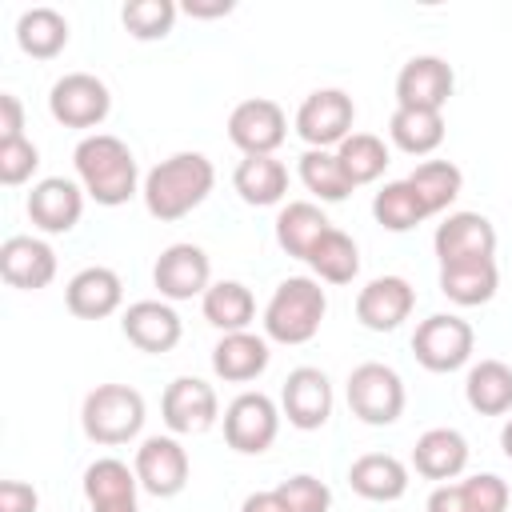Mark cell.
Segmentation results:
<instances>
[{"label":"cell","instance_id":"cell-4","mask_svg":"<svg viewBox=\"0 0 512 512\" xmlns=\"http://www.w3.org/2000/svg\"><path fill=\"white\" fill-rule=\"evenodd\" d=\"M80 424H84V436L96 444H108V448L128 444L144 428V396L132 384H100L84 396Z\"/></svg>","mask_w":512,"mask_h":512},{"label":"cell","instance_id":"cell-22","mask_svg":"<svg viewBox=\"0 0 512 512\" xmlns=\"http://www.w3.org/2000/svg\"><path fill=\"white\" fill-rule=\"evenodd\" d=\"M64 300H68V312L80 316V320H104L120 308L124 300V284L112 268L104 264H92V268H80L68 288H64Z\"/></svg>","mask_w":512,"mask_h":512},{"label":"cell","instance_id":"cell-47","mask_svg":"<svg viewBox=\"0 0 512 512\" xmlns=\"http://www.w3.org/2000/svg\"><path fill=\"white\" fill-rule=\"evenodd\" d=\"M500 448H504V456L512 460V420H508V424L500 428Z\"/></svg>","mask_w":512,"mask_h":512},{"label":"cell","instance_id":"cell-18","mask_svg":"<svg viewBox=\"0 0 512 512\" xmlns=\"http://www.w3.org/2000/svg\"><path fill=\"white\" fill-rule=\"evenodd\" d=\"M28 216L40 232H72L84 216V188L64 176H44L28 192Z\"/></svg>","mask_w":512,"mask_h":512},{"label":"cell","instance_id":"cell-21","mask_svg":"<svg viewBox=\"0 0 512 512\" xmlns=\"http://www.w3.org/2000/svg\"><path fill=\"white\" fill-rule=\"evenodd\" d=\"M136 468H128L116 456H100L84 468V496L92 512H140L136 504Z\"/></svg>","mask_w":512,"mask_h":512},{"label":"cell","instance_id":"cell-38","mask_svg":"<svg viewBox=\"0 0 512 512\" xmlns=\"http://www.w3.org/2000/svg\"><path fill=\"white\" fill-rule=\"evenodd\" d=\"M120 20L128 36L136 40H164L176 24V4L172 0H132L120 8Z\"/></svg>","mask_w":512,"mask_h":512},{"label":"cell","instance_id":"cell-10","mask_svg":"<svg viewBox=\"0 0 512 512\" xmlns=\"http://www.w3.org/2000/svg\"><path fill=\"white\" fill-rule=\"evenodd\" d=\"M276 432H280V412L264 392H240L224 408V440H228V448H236L244 456L268 452Z\"/></svg>","mask_w":512,"mask_h":512},{"label":"cell","instance_id":"cell-44","mask_svg":"<svg viewBox=\"0 0 512 512\" xmlns=\"http://www.w3.org/2000/svg\"><path fill=\"white\" fill-rule=\"evenodd\" d=\"M424 508H428V512H472V504H468L460 480H456V484H436Z\"/></svg>","mask_w":512,"mask_h":512},{"label":"cell","instance_id":"cell-24","mask_svg":"<svg viewBox=\"0 0 512 512\" xmlns=\"http://www.w3.org/2000/svg\"><path fill=\"white\" fill-rule=\"evenodd\" d=\"M412 468L424 480H456L468 468V440L456 428H428L412 448Z\"/></svg>","mask_w":512,"mask_h":512},{"label":"cell","instance_id":"cell-13","mask_svg":"<svg viewBox=\"0 0 512 512\" xmlns=\"http://www.w3.org/2000/svg\"><path fill=\"white\" fill-rule=\"evenodd\" d=\"M280 404H284V416L292 428L300 432H316L328 424L332 416V384L320 368H292L284 388H280Z\"/></svg>","mask_w":512,"mask_h":512},{"label":"cell","instance_id":"cell-37","mask_svg":"<svg viewBox=\"0 0 512 512\" xmlns=\"http://www.w3.org/2000/svg\"><path fill=\"white\" fill-rule=\"evenodd\" d=\"M300 180H304V188H308L312 196H320L324 204H336V200H344V196L352 192V180L344 176L336 152H328V148H308V152L300 156Z\"/></svg>","mask_w":512,"mask_h":512},{"label":"cell","instance_id":"cell-16","mask_svg":"<svg viewBox=\"0 0 512 512\" xmlns=\"http://www.w3.org/2000/svg\"><path fill=\"white\" fill-rule=\"evenodd\" d=\"M416 292L404 276H376L356 292V320L368 332H392L408 320Z\"/></svg>","mask_w":512,"mask_h":512},{"label":"cell","instance_id":"cell-7","mask_svg":"<svg viewBox=\"0 0 512 512\" xmlns=\"http://www.w3.org/2000/svg\"><path fill=\"white\" fill-rule=\"evenodd\" d=\"M472 344H476L472 324L452 316V312H436V316L420 320L416 336H412V352H416V360L428 372H456V368H464L468 356H472Z\"/></svg>","mask_w":512,"mask_h":512},{"label":"cell","instance_id":"cell-25","mask_svg":"<svg viewBox=\"0 0 512 512\" xmlns=\"http://www.w3.org/2000/svg\"><path fill=\"white\" fill-rule=\"evenodd\" d=\"M348 484L356 496L388 504V500H400L408 492V468L392 452H364L360 460H352Z\"/></svg>","mask_w":512,"mask_h":512},{"label":"cell","instance_id":"cell-8","mask_svg":"<svg viewBox=\"0 0 512 512\" xmlns=\"http://www.w3.org/2000/svg\"><path fill=\"white\" fill-rule=\"evenodd\" d=\"M48 112L56 124L64 128H96L104 124V116L112 112V96L108 84L92 72H68L52 84L48 92Z\"/></svg>","mask_w":512,"mask_h":512},{"label":"cell","instance_id":"cell-35","mask_svg":"<svg viewBox=\"0 0 512 512\" xmlns=\"http://www.w3.org/2000/svg\"><path fill=\"white\" fill-rule=\"evenodd\" d=\"M372 216H376V224H384L388 232H408V228H416L420 220H428V208H424V200L416 196V188H412L408 180H392V184H384V188L372 196Z\"/></svg>","mask_w":512,"mask_h":512},{"label":"cell","instance_id":"cell-30","mask_svg":"<svg viewBox=\"0 0 512 512\" xmlns=\"http://www.w3.org/2000/svg\"><path fill=\"white\" fill-rule=\"evenodd\" d=\"M204 320L220 332H248L252 316H256V300L240 280H216L204 296H200Z\"/></svg>","mask_w":512,"mask_h":512},{"label":"cell","instance_id":"cell-40","mask_svg":"<svg viewBox=\"0 0 512 512\" xmlns=\"http://www.w3.org/2000/svg\"><path fill=\"white\" fill-rule=\"evenodd\" d=\"M36 168H40V152H36V144H32L28 136L0 144V184L16 188V184H24Z\"/></svg>","mask_w":512,"mask_h":512},{"label":"cell","instance_id":"cell-1","mask_svg":"<svg viewBox=\"0 0 512 512\" xmlns=\"http://www.w3.org/2000/svg\"><path fill=\"white\" fill-rule=\"evenodd\" d=\"M216 184V168L204 152H176L168 160H160L148 176H144V208L156 220H184L192 208H200L208 200Z\"/></svg>","mask_w":512,"mask_h":512},{"label":"cell","instance_id":"cell-42","mask_svg":"<svg viewBox=\"0 0 512 512\" xmlns=\"http://www.w3.org/2000/svg\"><path fill=\"white\" fill-rule=\"evenodd\" d=\"M36 504H40V496L32 484H24V480L0 484V512H36Z\"/></svg>","mask_w":512,"mask_h":512},{"label":"cell","instance_id":"cell-23","mask_svg":"<svg viewBox=\"0 0 512 512\" xmlns=\"http://www.w3.org/2000/svg\"><path fill=\"white\" fill-rule=\"evenodd\" d=\"M268 340L256 332H224L212 348V372L228 384H248L268 368Z\"/></svg>","mask_w":512,"mask_h":512},{"label":"cell","instance_id":"cell-3","mask_svg":"<svg viewBox=\"0 0 512 512\" xmlns=\"http://www.w3.org/2000/svg\"><path fill=\"white\" fill-rule=\"evenodd\" d=\"M328 312V296L312 276H288L264 304V336L276 344H308Z\"/></svg>","mask_w":512,"mask_h":512},{"label":"cell","instance_id":"cell-15","mask_svg":"<svg viewBox=\"0 0 512 512\" xmlns=\"http://www.w3.org/2000/svg\"><path fill=\"white\" fill-rule=\"evenodd\" d=\"M456 88L452 64L440 56H412L396 76V108H428L440 112Z\"/></svg>","mask_w":512,"mask_h":512},{"label":"cell","instance_id":"cell-39","mask_svg":"<svg viewBox=\"0 0 512 512\" xmlns=\"http://www.w3.org/2000/svg\"><path fill=\"white\" fill-rule=\"evenodd\" d=\"M276 492H280V500H284L288 512H328V508H332L328 484L316 480V476H308V472L288 476L284 484H276Z\"/></svg>","mask_w":512,"mask_h":512},{"label":"cell","instance_id":"cell-43","mask_svg":"<svg viewBox=\"0 0 512 512\" xmlns=\"http://www.w3.org/2000/svg\"><path fill=\"white\" fill-rule=\"evenodd\" d=\"M24 136V104L12 92H0V144Z\"/></svg>","mask_w":512,"mask_h":512},{"label":"cell","instance_id":"cell-12","mask_svg":"<svg viewBox=\"0 0 512 512\" xmlns=\"http://www.w3.org/2000/svg\"><path fill=\"white\" fill-rule=\"evenodd\" d=\"M160 412H164V424L176 436H192V432H208L216 424L220 400H216V388L208 380H200V376H176L164 388Z\"/></svg>","mask_w":512,"mask_h":512},{"label":"cell","instance_id":"cell-6","mask_svg":"<svg viewBox=\"0 0 512 512\" xmlns=\"http://www.w3.org/2000/svg\"><path fill=\"white\" fill-rule=\"evenodd\" d=\"M352 120H356V104L348 92L340 88H316L312 96H304V104L296 108V136L308 148H340L352 136Z\"/></svg>","mask_w":512,"mask_h":512},{"label":"cell","instance_id":"cell-32","mask_svg":"<svg viewBox=\"0 0 512 512\" xmlns=\"http://www.w3.org/2000/svg\"><path fill=\"white\" fill-rule=\"evenodd\" d=\"M388 136L408 156H428L444 140V116L428 108H396L388 120Z\"/></svg>","mask_w":512,"mask_h":512},{"label":"cell","instance_id":"cell-19","mask_svg":"<svg viewBox=\"0 0 512 512\" xmlns=\"http://www.w3.org/2000/svg\"><path fill=\"white\" fill-rule=\"evenodd\" d=\"M432 248L440 256V264H456V260H484L496 252V228L488 216L480 212H452L436 236Z\"/></svg>","mask_w":512,"mask_h":512},{"label":"cell","instance_id":"cell-11","mask_svg":"<svg viewBox=\"0 0 512 512\" xmlns=\"http://www.w3.org/2000/svg\"><path fill=\"white\" fill-rule=\"evenodd\" d=\"M212 264H208V252L200 244H168L160 256H156V268H152V284L160 288L164 300H192V296H204L212 284Z\"/></svg>","mask_w":512,"mask_h":512},{"label":"cell","instance_id":"cell-20","mask_svg":"<svg viewBox=\"0 0 512 512\" xmlns=\"http://www.w3.org/2000/svg\"><path fill=\"white\" fill-rule=\"evenodd\" d=\"M0 276L20 292H40L56 276V252L36 236H8L0 244Z\"/></svg>","mask_w":512,"mask_h":512},{"label":"cell","instance_id":"cell-9","mask_svg":"<svg viewBox=\"0 0 512 512\" xmlns=\"http://www.w3.org/2000/svg\"><path fill=\"white\" fill-rule=\"evenodd\" d=\"M288 136V116L276 100L268 96H252L240 100L228 116V140L244 152V156H272Z\"/></svg>","mask_w":512,"mask_h":512},{"label":"cell","instance_id":"cell-36","mask_svg":"<svg viewBox=\"0 0 512 512\" xmlns=\"http://www.w3.org/2000/svg\"><path fill=\"white\" fill-rule=\"evenodd\" d=\"M336 160H340L344 176L352 180V188H360V184H372V180L384 176V168H388V148H384V140L372 136V132H352V136L336 148Z\"/></svg>","mask_w":512,"mask_h":512},{"label":"cell","instance_id":"cell-45","mask_svg":"<svg viewBox=\"0 0 512 512\" xmlns=\"http://www.w3.org/2000/svg\"><path fill=\"white\" fill-rule=\"evenodd\" d=\"M240 512H288V508H284L280 492L272 488V492H252V496L240 504Z\"/></svg>","mask_w":512,"mask_h":512},{"label":"cell","instance_id":"cell-29","mask_svg":"<svg viewBox=\"0 0 512 512\" xmlns=\"http://www.w3.org/2000/svg\"><path fill=\"white\" fill-rule=\"evenodd\" d=\"M328 228H332V224H328V216H324L316 204L292 200V204H284L280 216H276V244H280L288 256L308 260L312 248L320 244V236H324Z\"/></svg>","mask_w":512,"mask_h":512},{"label":"cell","instance_id":"cell-41","mask_svg":"<svg viewBox=\"0 0 512 512\" xmlns=\"http://www.w3.org/2000/svg\"><path fill=\"white\" fill-rule=\"evenodd\" d=\"M472 512H504L508 508V484L496 472H476L468 480H460Z\"/></svg>","mask_w":512,"mask_h":512},{"label":"cell","instance_id":"cell-28","mask_svg":"<svg viewBox=\"0 0 512 512\" xmlns=\"http://www.w3.org/2000/svg\"><path fill=\"white\" fill-rule=\"evenodd\" d=\"M464 400L480 416H504L512 412V368L504 360H480L468 368Z\"/></svg>","mask_w":512,"mask_h":512},{"label":"cell","instance_id":"cell-5","mask_svg":"<svg viewBox=\"0 0 512 512\" xmlns=\"http://www.w3.org/2000/svg\"><path fill=\"white\" fill-rule=\"evenodd\" d=\"M348 408H352L356 420H364L372 428L396 424L400 412H404V380H400V372L380 364V360L356 364L348 372Z\"/></svg>","mask_w":512,"mask_h":512},{"label":"cell","instance_id":"cell-31","mask_svg":"<svg viewBox=\"0 0 512 512\" xmlns=\"http://www.w3.org/2000/svg\"><path fill=\"white\" fill-rule=\"evenodd\" d=\"M16 44L32 60H52L68 44V20L56 8H28L16 20Z\"/></svg>","mask_w":512,"mask_h":512},{"label":"cell","instance_id":"cell-17","mask_svg":"<svg viewBox=\"0 0 512 512\" xmlns=\"http://www.w3.org/2000/svg\"><path fill=\"white\" fill-rule=\"evenodd\" d=\"M120 332H124V340L136 344L140 352L160 356V352H172V348L180 344L184 324H180V316H176L172 304H164V300H136V304L124 308Z\"/></svg>","mask_w":512,"mask_h":512},{"label":"cell","instance_id":"cell-46","mask_svg":"<svg viewBox=\"0 0 512 512\" xmlns=\"http://www.w3.org/2000/svg\"><path fill=\"white\" fill-rule=\"evenodd\" d=\"M184 12H188V16H228V12H232V0H216V4H196V0H188Z\"/></svg>","mask_w":512,"mask_h":512},{"label":"cell","instance_id":"cell-33","mask_svg":"<svg viewBox=\"0 0 512 512\" xmlns=\"http://www.w3.org/2000/svg\"><path fill=\"white\" fill-rule=\"evenodd\" d=\"M308 264H312V272H316L324 284H352L356 272H360V248H356V240H352L348 232L328 228V232L320 236V244L312 248Z\"/></svg>","mask_w":512,"mask_h":512},{"label":"cell","instance_id":"cell-14","mask_svg":"<svg viewBox=\"0 0 512 512\" xmlns=\"http://www.w3.org/2000/svg\"><path fill=\"white\" fill-rule=\"evenodd\" d=\"M132 468H136L140 488L160 496V500L184 492V484H188V452L172 436H148L136 448V464Z\"/></svg>","mask_w":512,"mask_h":512},{"label":"cell","instance_id":"cell-26","mask_svg":"<svg viewBox=\"0 0 512 512\" xmlns=\"http://www.w3.org/2000/svg\"><path fill=\"white\" fill-rule=\"evenodd\" d=\"M500 288V272H496V260L484 256V260H456V264H440V292L460 304V308H476V304H488Z\"/></svg>","mask_w":512,"mask_h":512},{"label":"cell","instance_id":"cell-27","mask_svg":"<svg viewBox=\"0 0 512 512\" xmlns=\"http://www.w3.org/2000/svg\"><path fill=\"white\" fill-rule=\"evenodd\" d=\"M232 188L240 192L244 204H256V208L280 204L288 192V168L276 156H244L232 172Z\"/></svg>","mask_w":512,"mask_h":512},{"label":"cell","instance_id":"cell-34","mask_svg":"<svg viewBox=\"0 0 512 512\" xmlns=\"http://www.w3.org/2000/svg\"><path fill=\"white\" fill-rule=\"evenodd\" d=\"M408 184H412L416 196L424 200L428 216H436V212H444V208L460 196V188H464V172H460L452 160H424V164L412 168Z\"/></svg>","mask_w":512,"mask_h":512},{"label":"cell","instance_id":"cell-2","mask_svg":"<svg viewBox=\"0 0 512 512\" xmlns=\"http://www.w3.org/2000/svg\"><path fill=\"white\" fill-rule=\"evenodd\" d=\"M72 164H76V176H80V188L104 204V208H120L136 196V156L132 148L120 140V136H108V132H92L76 144L72 152Z\"/></svg>","mask_w":512,"mask_h":512}]
</instances>
